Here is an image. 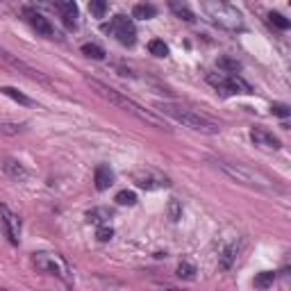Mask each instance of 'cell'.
I'll return each instance as SVG.
<instances>
[{"label":"cell","mask_w":291,"mask_h":291,"mask_svg":"<svg viewBox=\"0 0 291 291\" xmlns=\"http://www.w3.org/2000/svg\"><path fill=\"white\" fill-rule=\"evenodd\" d=\"M5 173H7L9 177H14V180H18V182H23V180L30 177L27 168L23 166L21 162H16V159H7V162H5Z\"/></svg>","instance_id":"15"},{"label":"cell","mask_w":291,"mask_h":291,"mask_svg":"<svg viewBox=\"0 0 291 291\" xmlns=\"http://www.w3.org/2000/svg\"><path fill=\"white\" fill-rule=\"evenodd\" d=\"M134 182L141 186V189H164V186H171V180L162 173L155 171H146V173H136Z\"/></svg>","instance_id":"9"},{"label":"cell","mask_w":291,"mask_h":291,"mask_svg":"<svg viewBox=\"0 0 291 291\" xmlns=\"http://www.w3.org/2000/svg\"><path fill=\"white\" fill-rule=\"evenodd\" d=\"M116 203L118 205H134L136 203V193H134V191H127V189L118 191V193H116Z\"/></svg>","instance_id":"24"},{"label":"cell","mask_w":291,"mask_h":291,"mask_svg":"<svg viewBox=\"0 0 291 291\" xmlns=\"http://www.w3.org/2000/svg\"><path fill=\"white\" fill-rule=\"evenodd\" d=\"M105 30L112 32L123 45H132L136 41V30L132 25V21L127 16H114L109 25H105Z\"/></svg>","instance_id":"7"},{"label":"cell","mask_w":291,"mask_h":291,"mask_svg":"<svg viewBox=\"0 0 291 291\" xmlns=\"http://www.w3.org/2000/svg\"><path fill=\"white\" fill-rule=\"evenodd\" d=\"M32 264H34L41 273L55 275L64 282L71 280V266H68L66 259L57 253H34L32 255Z\"/></svg>","instance_id":"5"},{"label":"cell","mask_w":291,"mask_h":291,"mask_svg":"<svg viewBox=\"0 0 291 291\" xmlns=\"http://www.w3.org/2000/svg\"><path fill=\"white\" fill-rule=\"evenodd\" d=\"M157 112L166 114V116L175 118L177 123H182L184 127H191L196 132H203V134H218L221 127H218L216 121L207 118L205 114H198L193 109H186V107H180V105H171V103H159L157 105Z\"/></svg>","instance_id":"2"},{"label":"cell","mask_w":291,"mask_h":291,"mask_svg":"<svg viewBox=\"0 0 291 291\" xmlns=\"http://www.w3.org/2000/svg\"><path fill=\"white\" fill-rule=\"evenodd\" d=\"M214 164H216V168H221L227 177H232L234 182H239V184L253 186V189H266V191L277 189V184L268 175H264V173H259V171H255V168L246 166V164L225 162V159H216Z\"/></svg>","instance_id":"3"},{"label":"cell","mask_w":291,"mask_h":291,"mask_svg":"<svg viewBox=\"0 0 291 291\" xmlns=\"http://www.w3.org/2000/svg\"><path fill=\"white\" fill-rule=\"evenodd\" d=\"M168 214H171V221H177V218L182 216V207L177 200H171V203H168Z\"/></svg>","instance_id":"30"},{"label":"cell","mask_w":291,"mask_h":291,"mask_svg":"<svg viewBox=\"0 0 291 291\" xmlns=\"http://www.w3.org/2000/svg\"><path fill=\"white\" fill-rule=\"evenodd\" d=\"M268 21H271L275 27H280V30H286V27H289V21H286L282 14H277V12H271V14H268Z\"/></svg>","instance_id":"27"},{"label":"cell","mask_w":291,"mask_h":291,"mask_svg":"<svg viewBox=\"0 0 291 291\" xmlns=\"http://www.w3.org/2000/svg\"><path fill=\"white\" fill-rule=\"evenodd\" d=\"M86 82L91 84V89H95V93L103 95V98L109 100L112 105H116L118 109H123V112L132 114L134 118H139V121L148 123V125H155V127H159V130H168V125H166V121H164V118H159L157 114H153V112H148V109H143L141 105H136L132 98L123 95L121 91H114L112 86H107L105 82H100V80H93V77H86Z\"/></svg>","instance_id":"1"},{"label":"cell","mask_w":291,"mask_h":291,"mask_svg":"<svg viewBox=\"0 0 291 291\" xmlns=\"http://www.w3.org/2000/svg\"><path fill=\"white\" fill-rule=\"evenodd\" d=\"M0 62H5L9 68H14V71H21L23 75H27V77H32V80H39V82H48V77L43 75V73H39L36 68H32L30 64H25L23 59H18L16 55H12L9 50H5V48H0Z\"/></svg>","instance_id":"8"},{"label":"cell","mask_w":291,"mask_h":291,"mask_svg":"<svg viewBox=\"0 0 291 291\" xmlns=\"http://www.w3.org/2000/svg\"><path fill=\"white\" fill-rule=\"evenodd\" d=\"M236 255H239V246H236V244L227 246V248L221 253V257H218V266H221L223 271H227V268H232V264L236 262Z\"/></svg>","instance_id":"16"},{"label":"cell","mask_w":291,"mask_h":291,"mask_svg":"<svg viewBox=\"0 0 291 291\" xmlns=\"http://www.w3.org/2000/svg\"><path fill=\"white\" fill-rule=\"evenodd\" d=\"M203 9L207 12V16L216 23L218 27H225V30H241L244 27V18H241L239 9L232 7L227 3H203Z\"/></svg>","instance_id":"4"},{"label":"cell","mask_w":291,"mask_h":291,"mask_svg":"<svg viewBox=\"0 0 291 291\" xmlns=\"http://www.w3.org/2000/svg\"><path fill=\"white\" fill-rule=\"evenodd\" d=\"M271 112L275 114V116L286 118V116L291 114V109H289V105H284V103H273V105H271Z\"/></svg>","instance_id":"28"},{"label":"cell","mask_w":291,"mask_h":291,"mask_svg":"<svg viewBox=\"0 0 291 291\" xmlns=\"http://www.w3.org/2000/svg\"><path fill=\"white\" fill-rule=\"evenodd\" d=\"M177 277H182V280H193L196 277V266L189 262H182L180 266H177Z\"/></svg>","instance_id":"23"},{"label":"cell","mask_w":291,"mask_h":291,"mask_svg":"<svg viewBox=\"0 0 291 291\" xmlns=\"http://www.w3.org/2000/svg\"><path fill=\"white\" fill-rule=\"evenodd\" d=\"M55 7L62 12V23L68 27V30H75L77 27V5L75 3H57Z\"/></svg>","instance_id":"13"},{"label":"cell","mask_w":291,"mask_h":291,"mask_svg":"<svg viewBox=\"0 0 291 291\" xmlns=\"http://www.w3.org/2000/svg\"><path fill=\"white\" fill-rule=\"evenodd\" d=\"M86 216H89L91 223H105V218H109L112 214H109L107 209H100V207H98V209H91V212L86 214Z\"/></svg>","instance_id":"25"},{"label":"cell","mask_w":291,"mask_h":291,"mask_svg":"<svg viewBox=\"0 0 291 291\" xmlns=\"http://www.w3.org/2000/svg\"><path fill=\"white\" fill-rule=\"evenodd\" d=\"M132 16H134V18H141V21H148V18H155V16H157V7H155V5H148V3L134 5V9H132Z\"/></svg>","instance_id":"17"},{"label":"cell","mask_w":291,"mask_h":291,"mask_svg":"<svg viewBox=\"0 0 291 291\" xmlns=\"http://www.w3.org/2000/svg\"><path fill=\"white\" fill-rule=\"evenodd\" d=\"M82 53L91 59H105V50H103V45H98V43H84L82 45Z\"/></svg>","instance_id":"22"},{"label":"cell","mask_w":291,"mask_h":291,"mask_svg":"<svg viewBox=\"0 0 291 291\" xmlns=\"http://www.w3.org/2000/svg\"><path fill=\"white\" fill-rule=\"evenodd\" d=\"M0 291H12V289H5V286H0Z\"/></svg>","instance_id":"33"},{"label":"cell","mask_w":291,"mask_h":291,"mask_svg":"<svg viewBox=\"0 0 291 291\" xmlns=\"http://www.w3.org/2000/svg\"><path fill=\"white\" fill-rule=\"evenodd\" d=\"M93 180H95V189H98V191L109 189V186L114 184V173H112V168L105 166V164H100V166L95 168V173H93Z\"/></svg>","instance_id":"14"},{"label":"cell","mask_w":291,"mask_h":291,"mask_svg":"<svg viewBox=\"0 0 291 291\" xmlns=\"http://www.w3.org/2000/svg\"><path fill=\"white\" fill-rule=\"evenodd\" d=\"M21 130H23V125H9V123L0 125V132H3V134H18Z\"/></svg>","instance_id":"32"},{"label":"cell","mask_w":291,"mask_h":291,"mask_svg":"<svg viewBox=\"0 0 291 291\" xmlns=\"http://www.w3.org/2000/svg\"><path fill=\"white\" fill-rule=\"evenodd\" d=\"M0 93H5L7 98H12V100H16V103H21V105H34L30 98H27L25 93H21L18 89H14V86H0Z\"/></svg>","instance_id":"18"},{"label":"cell","mask_w":291,"mask_h":291,"mask_svg":"<svg viewBox=\"0 0 291 291\" xmlns=\"http://www.w3.org/2000/svg\"><path fill=\"white\" fill-rule=\"evenodd\" d=\"M89 12L93 14V16L103 18V16H105V12H107V5H105L103 0H91V5H89Z\"/></svg>","instance_id":"26"},{"label":"cell","mask_w":291,"mask_h":291,"mask_svg":"<svg viewBox=\"0 0 291 291\" xmlns=\"http://www.w3.org/2000/svg\"><path fill=\"white\" fill-rule=\"evenodd\" d=\"M218 66H221V68H227V71H239L241 64H239V62H234V59L221 57V59H218Z\"/></svg>","instance_id":"29"},{"label":"cell","mask_w":291,"mask_h":291,"mask_svg":"<svg viewBox=\"0 0 291 291\" xmlns=\"http://www.w3.org/2000/svg\"><path fill=\"white\" fill-rule=\"evenodd\" d=\"M250 139L255 141V146H262V148H273V150H277L280 148V139H277L273 132H268V130H264V127H253L250 130Z\"/></svg>","instance_id":"12"},{"label":"cell","mask_w":291,"mask_h":291,"mask_svg":"<svg viewBox=\"0 0 291 291\" xmlns=\"http://www.w3.org/2000/svg\"><path fill=\"white\" fill-rule=\"evenodd\" d=\"M207 82L223 95H232V93H253L250 84L239 75H216V73H209Z\"/></svg>","instance_id":"6"},{"label":"cell","mask_w":291,"mask_h":291,"mask_svg":"<svg viewBox=\"0 0 291 291\" xmlns=\"http://www.w3.org/2000/svg\"><path fill=\"white\" fill-rule=\"evenodd\" d=\"M0 221L7 227V234L12 239V244H18V239H21V221H18V216L7 205H0Z\"/></svg>","instance_id":"10"},{"label":"cell","mask_w":291,"mask_h":291,"mask_svg":"<svg viewBox=\"0 0 291 291\" xmlns=\"http://www.w3.org/2000/svg\"><path fill=\"white\" fill-rule=\"evenodd\" d=\"M25 16H27V21H30V25L34 27L39 34H43V36H48V39H55V27H53V23L48 21L45 16H41V14H36V12H32V9H25Z\"/></svg>","instance_id":"11"},{"label":"cell","mask_w":291,"mask_h":291,"mask_svg":"<svg viewBox=\"0 0 291 291\" xmlns=\"http://www.w3.org/2000/svg\"><path fill=\"white\" fill-rule=\"evenodd\" d=\"M95 236H98V241H109L114 236V230L109 225H103L98 227V232H95Z\"/></svg>","instance_id":"31"},{"label":"cell","mask_w":291,"mask_h":291,"mask_svg":"<svg viewBox=\"0 0 291 291\" xmlns=\"http://www.w3.org/2000/svg\"><path fill=\"white\" fill-rule=\"evenodd\" d=\"M171 9H173V14H175L177 18H182V21H186V23L196 21L193 12H191V9L186 7V5H182V3H175V0H173V3H171Z\"/></svg>","instance_id":"19"},{"label":"cell","mask_w":291,"mask_h":291,"mask_svg":"<svg viewBox=\"0 0 291 291\" xmlns=\"http://www.w3.org/2000/svg\"><path fill=\"white\" fill-rule=\"evenodd\" d=\"M148 50H150V55H155V57H166V55H168V45L164 43L162 39H153V41H150Z\"/></svg>","instance_id":"21"},{"label":"cell","mask_w":291,"mask_h":291,"mask_svg":"<svg viewBox=\"0 0 291 291\" xmlns=\"http://www.w3.org/2000/svg\"><path fill=\"white\" fill-rule=\"evenodd\" d=\"M273 282H275V273H273V271H262L259 275H255L253 284L257 286V289H268V286H273Z\"/></svg>","instance_id":"20"}]
</instances>
